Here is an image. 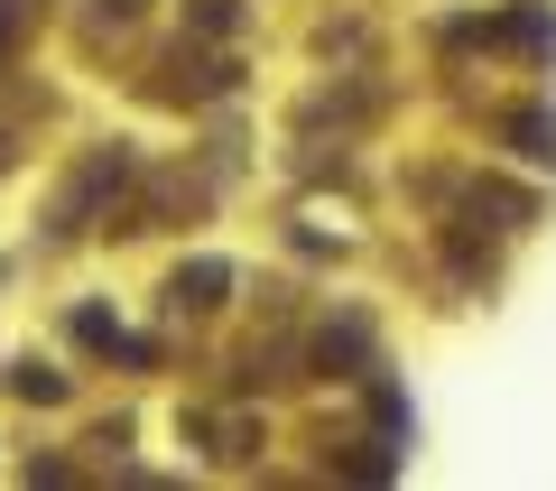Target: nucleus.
Returning a JSON list of instances; mask_svg holds the SVG:
<instances>
[{"label": "nucleus", "mask_w": 556, "mask_h": 491, "mask_svg": "<svg viewBox=\"0 0 556 491\" xmlns=\"http://www.w3.org/2000/svg\"><path fill=\"white\" fill-rule=\"evenodd\" d=\"M20 399H65V372H47V362H20Z\"/></svg>", "instance_id": "obj_3"}, {"label": "nucleus", "mask_w": 556, "mask_h": 491, "mask_svg": "<svg viewBox=\"0 0 556 491\" xmlns=\"http://www.w3.org/2000/svg\"><path fill=\"white\" fill-rule=\"evenodd\" d=\"M510 139H519V149L538 158V167H556V121H547V112H529V121H519Z\"/></svg>", "instance_id": "obj_2"}, {"label": "nucleus", "mask_w": 556, "mask_h": 491, "mask_svg": "<svg viewBox=\"0 0 556 491\" xmlns=\"http://www.w3.org/2000/svg\"><path fill=\"white\" fill-rule=\"evenodd\" d=\"M223 288H232V269H223V260H186L177 278H167V306H223Z\"/></svg>", "instance_id": "obj_1"}, {"label": "nucleus", "mask_w": 556, "mask_h": 491, "mask_svg": "<svg viewBox=\"0 0 556 491\" xmlns=\"http://www.w3.org/2000/svg\"><path fill=\"white\" fill-rule=\"evenodd\" d=\"M232 20H241L232 0H195V28H204V38H223V28H232Z\"/></svg>", "instance_id": "obj_4"}]
</instances>
